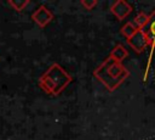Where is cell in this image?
Masks as SVG:
<instances>
[{"label":"cell","instance_id":"30bf717a","mask_svg":"<svg viewBox=\"0 0 155 140\" xmlns=\"http://www.w3.org/2000/svg\"><path fill=\"white\" fill-rule=\"evenodd\" d=\"M29 2H30L29 0H21V1H19V0H10V1H8V5H10V6H12L16 11H18V12H19V11L24 10V9H25V6H27Z\"/></svg>","mask_w":155,"mask_h":140},{"label":"cell","instance_id":"7a4b0ae2","mask_svg":"<svg viewBox=\"0 0 155 140\" xmlns=\"http://www.w3.org/2000/svg\"><path fill=\"white\" fill-rule=\"evenodd\" d=\"M71 75L58 63H52L40 77V88L50 95H59L71 82Z\"/></svg>","mask_w":155,"mask_h":140},{"label":"cell","instance_id":"9c48e42d","mask_svg":"<svg viewBox=\"0 0 155 140\" xmlns=\"http://www.w3.org/2000/svg\"><path fill=\"white\" fill-rule=\"evenodd\" d=\"M143 30H144V33L148 34V35H155V10L150 13L148 24L144 27Z\"/></svg>","mask_w":155,"mask_h":140},{"label":"cell","instance_id":"3957f363","mask_svg":"<svg viewBox=\"0 0 155 140\" xmlns=\"http://www.w3.org/2000/svg\"><path fill=\"white\" fill-rule=\"evenodd\" d=\"M127 44L133 49L136 52H143L149 45H148V38L144 30L138 29L134 35H132L130 39H127Z\"/></svg>","mask_w":155,"mask_h":140},{"label":"cell","instance_id":"52a82bcc","mask_svg":"<svg viewBox=\"0 0 155 140\" xmlns=\"http://www.w3.org/2000/svg\"><path fill=\"white\" fill-rule=\"evenodd\" d=\"M148 21H149V16L145 15L144 12H139V13L133 18V22H132V23L136 26L137 29L143 30L144 27L148 24Z\"/></svg>","mask_w":155,"mask_h":140},{"label":"cell","instance_id":"ba28073f","mask_svg":"<svg viewBox=\"0 0 155 140\" xmlns=\"http://www.w3.org/2000/svg\"><path fill=\"white\" fill-rule=\"evenodd\" d=\"M137 30H138V29L136 28V26H134L132 22H127V23H125V24H124V27L120 29L121 34L126 38V40H127V39H130L132 35H134V33H136Z\"/></svg>","mask_w":155,"mask_h":140},{"label":"cell","instance_id":"7c38bea8","mask_svg":"<svg viewBox=\"0 0 155 140\" xmlns=\"http://www.w3.org/2000/svg\"><path fill=\"white\" fill-rule=\"evenodd\" d=\"M147 38H148V45L153 50H155V35H148L147 34Z\"/></svg>","mask_w":155,"mask_h":140},{"label":"cell","instance_id":"6da1fadb","mask_svg":"<svg viewBox=\"0 0 155 140\" xmlns=\"http://www.w3.org/2000/svg\"><path fill=\"white\" fill-rule=\"evenodd\" d=\"M93 74L109 91H114L125 82L130 72L122 63L108 57L94 69Z\"/></svg>","mask_w":155,"mask_h":140},{"label":"cell","instance_id":"5b68a950","mask_svg":"<svg viewBox=\"0 0 155 140\" xmlns=\"http://www.w3.org/2000/svg\"><path fill=\"white\" fill-rule=\"evenodd\" d=\"M110 12L119 21H122L132 12V6H131V4H128L125 0H117L110 6Z\"/></svg>","mask_w":155,"mask_h":140},{"label":"cell","instance_id":"8fae6325","mask_svg":"<svg viewBox=\"0 0 155 140\" xmlns=\"http://www.w3.org/2000/svg\"><path fill=\"white\" fill-rule=\"evenodd\" d=\"M80 4L82 7H85V10H92L98 4V1L97 0H81Z\"/></svg>","mask_w":155,"mask_h":140},{"label":"cell","instance_id":"8992f818","mask_svg":"<svg viewBox=\"0 0 155 140\" xmlns=\"http://www.w3.org/2000/svg\"><path fill=\"white\" fill-rule=\"evenodd\" d=\"M128 56V51L125 49V46L124 45H121V44H116L115 46H114V49L110 51V55H109V57H111L114 61H116V62H122L126 57Z\"/></svg>","mask_w":155,"mask_h":140},{"label":"cell","instance_id":"277c9868","mask_svg":"<svg viewBox=\"0 0 155 140\" xmlns=\"http://www.w3.org/2000/svg\"><path fill=\"white\" fill-rule=\"evenodd\" d=\"M31 18L33 21L41 28L46 27L52 19H53V13L44 5L39 6L38 10H35V12L31 15Z\"/></svg>","mask_w":155,"mask_h":140}]
</instances>
